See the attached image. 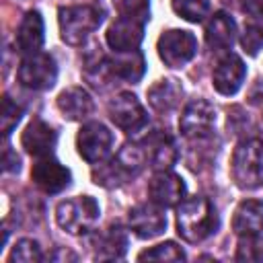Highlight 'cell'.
I'll return each instance as SVG.
<instances>
[{
	"label": "cell",
	"mask_w": 263,
	"mask_h": 263,
	"mask_svg": "<svg viewBox=\"0 0 263 263\" xmlns=\"http://www.w3.org/2000/svg\"><path fill=\"white\" fill-rule=\"evenodd\" d=\"M218 214L208 197L193 195L177 208V232L187 242H201L218 230Z\"/></svg>",
	"instance_id": "obj_1"
},
{
	"label": "cell",
	"mask_w": 263,
	"mask_h": 263,
	"mask_svg": "<svg viewBox=\"0 0 263 263\" xmlns=\"http://www.w3.org/2000/svg\"><path fill=\"white\" fill-rule=\"evenodd\" d=\"M144 164H146L144 150H140L134 144H125V146H121V150L115 154L113 160H109L107 164L95 168L92 179H95L97 185L117 187V185L127 183L134 177H138L140 171L144 168Z\"/></svg>",
	"instance_id": "obj_2"
},
{
	"label": "cell",
	"mask_w": 263,
	"mask_h": 263,
	"mask_svg": "<svg viewBox=\"0 0 263 263\" xmlns=\"http://www.w3.org/2000/svg\"><path fill=\"white\" fill-rule=\"evenodd\" d=\"M232 179L240 189L263 185V140L249 138L232 154Z\"/></svg>",
	"instance_id": "obj_3"
},
{
	"label": "cell",
	"mask_w": 263,
	"mask_h": 263,
	"mask_svg": "<svg viewBox=\"0 0 263 263\" xmlns=\"http://www.w3.org/2000/svg\"><path fill=\"white\" fill-rule=\"evenodd\" d=\"M60 37L68 45H82L86 37L103 23V12L95 6H66L58 10Z\"/></svg>",
	"instance_id": "obj_4"
},
{
	"label": "cell",
	"mask_w": 263,
	"mask_h": 263,
	"mask_svg": "<svg viewBox=\"0 0 263 263\" xmlns=\"http://www.w3.org/2000/svg\"><path fill=\"white\" fill-rule=\"evenodd\" d=\"M99 203L90 195H78L66 201H60L55 208V220L60 228L70 234H86L95 228L99 220Z\"/></svg>",
	"instance_id": "obj_5"
},
{
	"label": "cell",
	"mask_w": 263,
	"mask_h": 263,
	"mask_svg": "<svg viewBox=\"0 0 263 263\" xmlns=\"http://www.w3.org/2000/svg\"><path fill=\"white\" fill-rule=\"evenodd\" d=\"M16 76H18V82L31 90H47L55 84L58 66L53 55L37 51V53L23 55Z\"/></svg>",
	"instance_id": "obj_6"
},
{
	"label": "cell",
	"mask_w": 263,
	"mask_h": 263,
	"mask_svg": "<svg viewBox=\"0 0 263 263\" xmlns=\"http://www.w3.org/2000/svg\"><path fill=\"white\" fill-rule=\"evenodd\" d=\"M156 49L168 68H181L197 53V39L189 31L168 29L158 37Z\"/></svg>",
	"instance_id": "obj_7"
},
{
	"label": "cell",
	"mask_w": 263,
	"mask_h": 263,
	"mask_svg": "<svg viewBox=\"0 0 263 263\" xmlns=\"http://www.w3.org/2000/svg\"><path fill=\"white\" fill-rule=\"evenodd\" d=\"M111 146H113V134L109 132L107 125H103L99 121L84 123L76 136L78 154L90 164L105 160L111 152Z\"/></svg>",
	"instance_id": "obj_8"
},
{
	"label": "cell",
	"mask_w": 263,
	"mask_h": 263,
	"mask_svg": "<svg viewBox=\"0 0 263 263\" xmlns=\"http://www.w3.org/2000/svg\"><path fill=\"white\" fill-rule=\"evenodd\" d=\"M107 109H109L111 121L127 134H136L142 127H146V123H148V115H146L142 103L132 92H119L117 97H113L109 101Z\"/></svg>",
	"instance_id": "obj_9"
},
{
	"label": "cell",
	"mask_w": 263,
	"mask_h": 263,
	"mask_svg": "<svg viewBox=\"0 0 263 263\" xmlns=\"http://www.w3.org/2000/svg\"><path fill=\"white\" fill-rule=\"evenodd\" d=\"M214 123H216V109L205 99H193L185 105L181 113L179 129L185 138L199 140L212 132Z\"/></svg>",
	"instance_id": "obj_10"
},
{
	"label": "cell",
	"mask_w": 263,
	"mask_h": 263,
	"mask_svg": "<svg viewBox=\"0 0 263 263\" xmlns=\"http://www.w3.org/2000/svg\"><path fill=\"white\" fill-rule=\"evenodd\" d=\"M129 228L140 238H154L164 232L166 228V216L162 214L160 205L152 203H138L127 214Z\"/></svg>",
	"instance_id": "obj_11"
},
{
	"label": "cell",
	"mask_w": 263,
	"mask_h": 263,
	"mask_svg": "<svg viewBox=\"0 0 263 263\" xmlns=\"http://www.w3.org/2000/svg\"><path fill=\"white\" fill-rule=\"evenodd\" d=\"M109 47L115 53L123 51H134L144 39V23L129 18V16H119L117 21L111 23V27L105 33Z\"/></svg>",
	"instance_id": "obj_12"
},
{
	"label": "cell",
	"mask_w": 263,
	"mask_h": 263,
	"mask_svg": "<svg viewBox=\"0 0 263 263\" xmlns=\"http://www.w3.org/2000/svg\"><path fill=\"white\" fill-rule=\"evenodd\" d=\"M148 195L150 201H154L160 208H173L179 205L185 197V183L179 175L168 171H158L150 183H148Z\"/></svg>",
	"instance_id": "obj_13"
},
{
	"label": "cell",
	"mask_w": 263,
	"mask_h": 263,
	"mask_svg": "<svg viewBox=\"0 0 263 263\" xmlns=\"http://www.w3.org/2000/svg\"><path fill=\"white\" fill-rule=\"evenodd\" d=\"M31 179H33V183H35L41 191H45V193H60V191H64V189L70 185L72 175H70V171H68L64 164H60L58 160L43 156V158H39V160L33 164V168H31Z\"/></svg>",
	"instance_id": "obj_14"
},
{
	"label": "cell",
	"mask_w": 263,
	"mask_h": 263,
	"mask_svg": "<svg viewBox=\"0 0 263 263\" xmlns=\"http://www.w3.org/2000/svg\"><path fill=\"white\" fill-rule=\"evenodd\" d=\"M247 76V66L245 62L234 55V53H228L224 55L216 68H214V88L220 92V95H236L238 88L242 86V80Z\"/></svg>",
	"instance_id": "obj_15"
},
{
	"label": "cell",
	"mask_w": 263,
	"mask_h": 263,
	"mask_svg": "<svg viewBox=\"0 0 263 263\" xmlns=\"http://www.w3.org/2000/svg\"><path fill=\"white\" fill-rule=\"evenodd\" d=\"M144 154H146L148 166H152L156 173L158 171H168L177 162V158H179L175 140L166 132H162V129H156V132H152L146 138Z\"/></svg>",
	"instance_id": "obj_16"
},
{
	"label": "cell",
	"mask_w": 263,
	"mask_h": 263,
	"mask_svg": "<svg viewBox=\"0 0 263 263\" xmlns=\"http://www.w3.org/2000/svg\"><path fill=\"white\" fill-rule=\"evenodd\" d=\"M55 142H58V134L41 119H33L21 136V146L37 158L49 156L55 148Z\"/></svg>",
	"instance_id": "obj_17"
},
{
	"label": "cell",
	"mask_w": 263,
	"mask_h": 263,
	"mask_svg": "<svg viewBox=\"0 0 263 263\" xmlns=\"http://www.w3.org/2000/svg\"><path fill=\"white\" fill-rule=\"evenodd\" d=\"M234 39H236V23H234V18L224 10L214 12L210 16L208 25H205V43L212 49L222 51V49L232 47Z\"/></svg>",
	"instance_id": "obj_18"
},
{
	"label": "cell",
	"mask_w": 263,
	"mask_h": 263,
	"mask_svg": "<svg viewBox=\"0 0 263 263\" xmlns=\"http://www.w3.org/2000/svg\"><path fill=\"white\" fill-rule=\"evenodd\" d=\"M45 29H43V18L37 10H29L21 25H18V31H16V49L18 53L23 55H29V53H37L43 45V39H45Z\"/></svg>",
	"instance_id": "obj_19"
},
{
	"label": "cell",
	"mask_w": 263,
	"mask_h": 263,
	"mask_svg": "<svg viewBox=\"0 0 263 263\" xmlns=\"http://www.w3.org/2000/svg\"><path fill=\"white\" fill-rule=\"evenodd\" d=\"M232 230L238 236L259 234L263 230V201L259 199H245L234 210Z\"/></svg>",
	"instance_id": "obj_20"
},
{
	"label": "cell",
	"mask_w": 263,
	"mask_h": 263,
	"mask_svg": "<svg viewBox=\"0 0 263 263\" xmlns=\"http://www.w3.org/2000/svg\"><path fill=\"white\" fill-rule=\"evenodd\" d=\"M58 109L70 121H80L88 117L95 109L90 95L80 86H70L58 95Z\"/></svg>",
	"instance_id": "obj_21"
},
{
	"label": "cell",
	"mask_w": 263,
	"mask_h": 263,
	"mask_svg": "<svg viewBox=\"0 0 263 263\" xmlns=\"http://www.w3.org/2000/svg\"><path fill=\"white\" fill-rule=\"evenodd\" d=\"M107 66H109L111 78H119L125 82H138L146 70V62L140 49L117 53L115 58L107 60Z\"/></svg>",
	"instance_id": "obj_22"
},
{
	"label": "cell",
	"mask_w": 263,
	"mask_h": 263,
	"mask_svg": "<svg viewBox=\"0 0 263 263\" xmlns=\"http://www.w3.org/2000/svg\"><path fill=\"white\" fill-rule=\"evenodd\" d=\"M183 97V88L177 80L173 78H164V80H158L154 82L150 88H148V103L154 111L158 113H168L173 111L179 101Z\"/></svg>",
	"instance_id": "obj_23"
},
{
	"label": "cell",
	"mask_w": 263,
	"mask_h": 263,
	"mask_svg": "<svg viewBox=\"0 0 263 263\" xmlns=\"http://www.w3.org/2000/svg\"><path fill=\"white\" fill-rule=\"evenodd\" d=\"M97 259H121L127 251V234L121 226H109L97 236Z\"/></svg>",
	"instance_id": "obj_24"
},
{
	"label": "cell",
	"mask_w": 263,
	"mask_h": 263,
	"mask_svg": "<svg viewBox=\"0 0 263 263\" xmlns=\"http://www.w3.org/2000/svg\"><path fill=\"white\" fill-rule=\"evenodd\" d=\"M183 261L185 259V253L179 245H175L173 240H166V242H160L152 249H146L138 255V261Z\"/></svg>",
	"instance_id": "obj_25"
},
{
	"label": "cell",
	"mask_w": 263,
	"mask_h": 263,
	"mask_svg": "<svg viewBox=\"0 0 263 263\" xmlns=\"http://www.w3.org/2000/svg\"><path fill=\"white\" fill-rule=\"evenodd\" d=\"M173 8L181 18L201 23L210 12V0H173Z\"/></svg>",
	"instance_id": "obj_26"
},
{
	"label": "cell",
	"mask_w": 263,
	"mask_h": 263,
	"mask_svg": "<svg viewBox=\"0 0 263 263\" xmlns=\"http://www.w3.org/2000/svg\"><path fill=\"white\" fill-rule=\"evenodd\" d=\"M234 257H236V261H247V263L263 261V238L259 234L240 236Z\"/></svg>",
	"instance_id": "obj_27"
},
{
	"label": "cell",
	"mask_w": 263,
	"mask_h": 263,
	"mask_svg": "<svg viewBox=\"0 0 263 263\" xmlns=\"http://www.w3.org/2000/svg\"><path fill=\"white\" fill-rule=\"evenodd\" d=\"M8 261L10 263H37V261H41V249L35 240L21 238L18 242H14Z\"/></svg>",
	"instance_id": "obj_28"
},
{
	"label": "cell",
	"mask_w": 263,
	"mask_h": 263,
	"mask_svg": "<svg viewBox=\"0 0 263 263\" xmlns=\"http://www.w3.org/2000/svg\"><path fill=\"white\" fill-rule=\"evenodd\" d=\"M113 4L121 16H129V18L142 21V23H146L150 16L148 0H113Z\"/></svg>",
	"instance_id": "obj_29"
},
{
	"label": "cell",
	"mask_w": 263,
	"mask_h": 263,
	"mask_svg": "<svg viewBox=\"0 0 263 263\" xmlns=\"http://www.w3.org/2000/svg\"><path fill=\"white\" fill-rule=\"evenodd\" d=\"M21 117H23V109L8 95H4V99H2V117H0L2 134L4 136H10V132L16 127V123L21 121Z\"/></svg>",
	"instance_id": "obj_30"
},
{
	"label": "cell",
	"mask_w": 263,
	"mask_h": 263,
	"mask_svg": "<svg viewBox=\"0 0 263 263\" xmlns=\"http://www.w3.org/2000/svg\"><path fill=\"white\" fill-rule=\"evenodd\" d=\"M240 45L249 55H257L259 49L263 47V25H259V23L247 25L240 35Z\"/></svg>",
	"instance_id": "obj_31"
},
{
	"label": "cell",
	"mask_w": 263,
	"mask_h": 263,
	"mask_svg": "<svg viewBox=\"0 0 263 263\" xmlns=\"http://www.w3.org/2000/svg\"><path fill=\"white\" fill-rule=\"evenodd\" d=\"M2 164H4V171L6 173H16L18 168H21V160H18V156L6 146L4 148V156H2Z\"/></svg>",
	"instance_id": "obj_32"
},
{
	"label": "cell",
	"mask_w": 263,
	"mask_h": 263,
	"mask_svg": "<svg viewBox=\"0 0 263 263\" xmlns=\"http://www.w3.org/2000/svg\"><path fill=\"white\" fill-rule=\"evenodd\" d=\"M242 10L253 18H263V0H242Z\"/></svg>",
	"instance_id": "obj_33"
},
{
	"label": "cell",
	"mask_w": 263,
	"mask_h": 263,
	"mask_svg": "<svg viewBox=\"0 0 263 263\" xmlns=\"http://www.w3.org/2000/svg\"><path fill=\"white\" fill-rule=\"evenodd\" d=\"M49 259H76V255L70 251H64V249H58L53 255H49Z\"/></svg>",
	"instance_id": "obj_34"
}]
</instances>
